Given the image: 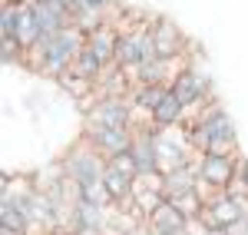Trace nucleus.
<instances>
[{
	"label": "nucleus",
	"instance_id": "1",
	"mask_svg": "<svg viewBox=\"0 0 248 235\" xmlns=\"http://www.w3.org/2000/svg\"><path fill=\"white\" fill-rule=\"evenodd\" d=\"M86 47V33L79 27H66L57 37H40L30 50H27V63L40 70L43 77L60 79L63 73H70L73 60L79 57V50Z\"/></svg>",
	"mask_w": 248,
	"mask_h": 235
},
{
	"label": "nucleus",
	"instance_id": "2",
	"mask_svg": "<svg viewBox=\"0 0 248 235\" xmlns=\"http://www.w3.org/2000/svg\"><path fill=\"white\" fill-rule=\"evenodd\" d=\"M192 142L199 153H238V133H235V123L232 116L218 106L209 103L199 119L192 123Z\"/></svg>",
	"mask_w": 248,
	"mask_h": 235
},
{
	"label": "nucleus",
	"instance_id": "3",
	"mask_svg": "<svg viewBox=\"0 0 248 235\" xmlns=\"http://www.w3.org/2000/svg\"><path fill=\"white\" fill-rule=\"evenodd\" d=\"M238 153H199L195 172H199V192L205 199L225 192L232 182L238 179Z\"/></svg>",
	"mask_w": 248,
	"mask_h": 235
},
{
	"label": "nucleus",
	"instance_id": "4",
	"mask_svg": "<svg viewBox=\"0 0 248 235\" xmlns=\"http://www.w3.org/2000/svg\"><path fill=\"white\" fill-rule=\"evenodd\" d=\"M155 149H159V172L186 169L199 159V149L186 126H162V129L155 126Z\"/></svg>",
	"mask_w": 248,
	"mask_h": 235
},
{
	"label": "nucleus",
	"instance_id": "5",
	"mask_svg": "<svg viewBox=\"0 0 248 235\" xmlns=\"http://www.w3.org/2000/svg\"><path fill=\"white\" fill-rule=\"evenodd\" d=\"M60 166H63L66 179H70V182H77L79 189L103 182V172H106V159L99 156V153H96L86 139L73 142V146L66 149V156H63V162H60Z\"/></svg>",
	"mask_w": 248,
	"mask_h": 235
},
{
	"label": "nucleus",
	"instance_id": "6",
	"mask_svg": "<svg viewBox=\"0 0 248 235\" xmlns=\"http://www.w3.org/2000/svg\"><path fill=\"white\" fill-rule=\"evenodd\" d=\"M155 60V47H153V33L149 23H133L119 30V47H116V66H123L126 73L139 70L142 63Z\"/></svg>",
	"mask_w": 248,
	"mask_h": 235
},
{
	"label": "nucleus",
	"instance_id": "7",
	"mask_svg": "<svg viewBox=\"0 0 248 235\" xmlns=\"http://www.w3.org/2000/svg\"><path fill=\"white\" fill-rule=\"evenodd\" d=\"M202 222H205V229H215V232H225L229 225L235 222H242L248 219V202L238 196H232V192H218V196L205 199V209H202Z\"/></svg>",
	"mask_w": 248,
	"mask_h": 235
},
{
	"label": "nucleus",
	"instance_id": "8",
	"mask_svg": "<svg viewBox=\"0 0 248 235\" xmlns=\"http://www.w3.org/2000/svg\"><path fill=\"white\" fill-rule=\"evenodd\" d=\"M86 126L103 129H133V99H96L86 110Z\"/></svg>",
	"mask_w": 248,
	"mask_h": 235
},
{
	"label": "nucleus",
	"instance_id": "9",
	"mask_svg": "<svg viewBox=\"0 0 248 235\" xmlns=\"http://www.w3.org/2000/svg\"><path fill=\"white\" fill-rule=\"evenodd\" d=\"M83 139L93 146L99 156L106 159H116V156H126L136 142V133L133 129H103V126H83Z\"/></svg>",
	"mask_w": 248,
	"mask_h": 235
},
{
	"label": "nucleus",
	"instance_id": "10",
	"mask_svg": "<svg viewBox=\"0 0 248 235\" xmlns=\"http://www.w3.org/2000/svg\"><path fill=\"white\" fill-rule=\"evenodd\" d=\"M149 33H153L155 57H162V60H179L186 53V47H189L186 33H182L169 17H153L149 20Z\"/></svg>",
	"mask_w": 248,
	"mask_h": 235
},
{
	"label": "nucleus",
	"instance_id": "11",
	"mask_svg": "<svg viewBox=\"0 0 248 235\" xmlns=\"http://www.w3.org/2000/svg\"><path fill=\"white\" fill-rule=\"evenodd\" d=\"M146 225H149L153 235H192V219L186 216L182 209H175L169 199L146 219Z\"/></svg>",
	"mask_w": 248,
	"mask_h": 235
},
{
	"label": "nucleus",
	"instance_id": "12",
	"mask_svg": "<svg viewBox=\"0 0 248 235\" xmlns=\"http://www.w3.org/2000/svg\"><path fill=\"white\" fill-rule=\"evenodd\" d=\"M136 142L129 149L139 176H149V172H159V149H155V126H142V129H133Z\"/></svg>",
	"mask_w": 248,
	"mask_h": 235
},
{
	"label": "nucleus",
	"instance_id": "13",
	"mask_svg": "<svg viewBox=\"0 0 248 235\" xmlns=\"http://www.w3.org/2000/svg\"><path fill=\"white\" fill-rule=\"evenodd\" d=\"M86 47L93 50L96 57L103 60L106 66L116 63V47H119V30H116L113 23H103V27H96L93 33L86 37Z\"/></svg>",
	"mask_w": 248,
	"mask_h": 235
},
{
	"label": "nucleus",
	"instance_id": "14",
	"mask_svg": "<svg viewBox=\"0 0 248 235\" xmlns=\"http://www.w3.org/2000/svg\"><path fill=\"white\" fill-rule=\"evenodd\" d=\"M23 47V53L40 40V23H37V10L33 3H17V37H14Z\"/></svg>",
	"mask_w": 248,
	"mask_h": 235
},
{
	"label": "nucleus",
	"instance_id": "15",
	"mask_svg": "<svg viewBox=\"0 0 248 235\" xmlns=\"http://www.w3.org/2000/svg\"><path fill=\"white\" fill-rule=\"evenodd\" d=\"M162 176H166V199H179V196H189V192H199L195 162L186 166V169H175V172H162Z\"/></svg>",
	"mask_w": 248,
	"mask_h": 235
},
{
	"label": "nucleus",
	"instance_id": "16",
	"mask_svg": "<svg viewBox=\"0 0 248 235\" xmlns=\"http://www.w3.org/2000/svg\"><path fill=\"white\" fill-rule=\"evenodd\" d=\"M103 70H106V63L96 57L90 47H83V50H79V57L73 60V66H70V73L79 77V79H86V83H96V79L103 77Z\"/></svg>",
	"mask_w": 248,
	"mask_h": 235
},
{
	"label": "nucleus",
	"instance_id": "17",
	"mask_svg": "<svg viewBox=\"0 0 248 235\" xmlns=\"http://www.w3.org/2000/svg\"><path fill=\"white\" fill-rule=\"evenodd\" d=\"M182 123H186V106H182V103L175 99V93L169 90V96L162 99L159 110L153 113V126L162 129V126H182Z\"/></svg>",
	"mask_w": 248,
	"mask_h": 235
},
{
	"label": "nucleus",
	"instance_id": "18",
	"mask_svg": "<svg viewBox=\"0 0 248 235\" xmlns=\"http://www.w3.org/2000/svg\"><path fill=\"white\" fill-rule=\"evenodd\" d=\"M166 96H169V86H136L133 90V106L153 116Z\"/></svg>",
	"mask_w": 248,
	"mask_h": 235
},
{
	"label": "nucleus",
	"instance_id": "19",
	"mask_svg": "<svg viewBox=\"0 0 248 235\" xmlns=\"http://www.w3.org/2000/svg\"><path fill=\"white\" fill-rule=\"evenodd\" d=\"M17 37V3L3 0L0 7V40H14Z\"/></svg>",
	"mask_w": 248,
	"mask_h": 235
},
{
	"label": "nucleus",
	"instance_id": "20",
	"mask_svg": "<svg viewBox=\"0 0 248 235\" xmlns=\"http://www.w3.org/2000/svg\"><path fill=\"white\" fill-rule=\"evenodd\" d=\"M0 60L3 66H14V63H27V53L17 40H0Z\"/></svg>",
	"mask_w": 248,
	"mask_h": 235
},
{
	"label": "nucleus",
	"instance_id": "21",
	"mask_svg": "<svg viewBox=\"0 0 248 235\" xmlns=\"http://www.w3.org/2000/svg\"><path fill=\"white\" fill-rule=\"evenodd\" d=\"M106 7H113V0H83L79 14H83V10H96V14H106Z\"/></svg>",
	"mask_w": 248,
	"mask_h": 235
},
{
	"label": "nucleus",
	"instance_id": "22",
	"mask_svg": "<svg viewBox=\"0 0 248 235\" xmlns=\"http://www.w3.org/2000/svg\"><path fill=\"white\" fill-rule=\"evenodd\" d=\"M235 182H238V186H245V192H248V162H245V159L238 162V179H235Z\"/></svg>",
	"mask_w": 248,
	"mask_h": 235
},
{
	"label": "nucleus",
	"instance_id": "23",
	"mask_svg": "<svg viewBox=\"0 0 248 235\" xmlns=\"http://www.w3.org/2000/svg\"><path fill=\"white\" fill-rule=\"evenodd\" d=\"M119 235H153V232H149V225H126Z\"/></svg>",
	"mask_w": 248,
	"mask_h": 235
},
{
	"label": "nucleus",
	"instance_id": "24",
	"mask_svg": "<svg viewBox=\"0 0 248 235\" xmlns=\"http://www.w3.org/2000/svg\"><path fill=\"white\" fill-rule=\"evenodd\" d=\"M73 235H106V232H73Z\"/></svg>",
	"mask_w": 248,
	"mask_h": 235
}]
</instances>
